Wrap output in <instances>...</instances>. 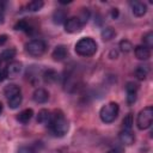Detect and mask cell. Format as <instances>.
<instances>
[{
  "label": "cell",
  "instance_id": "9c48e42d",
  "mask_svg": "<svg viewBox=\"0 0 153 153\" xmlns=\"http://www.w3.org/2000/svg\"><path fill=\"white\" fill-rule=\"evenodd\" d=\"M32 98H33V100H35L36 103L43 104V103L48 102V99H49V93H48L47 90H44V88H42V87H38V88H36V90L33 91Z\"/></svg>",
  "mask_w": 153,
  "mask_h": 153
},
{
  "label": "cell",
  "instance_id": "ba28073f",
  "mask_svg": "<svg viewBox=\"0 0 153 153\" xmlns=\"http://www.w3.org/2000/svg\"><path fill=\"white\" fill-rule=\"evenodd\" d=\"M137 84L133 82V81H129L127 82V86H126V91H127V104L128 105H131L136 102V97H137Z\"/></svg>",
  "mask_w": 153,
  "mask_h": 153
},
{
  "label": "cell",
  "instance_id": "7c38bea8",
  "mask_svg": "<svg viewBox=\"0 0 153 153\" xmlns=\"http://www.w3.org/2000/svg\"><path fill=\"white\" fill-rule=\"evenodd\" d=\"M130 5H131V11H133L134 16H136V17H142V16L146 14V12H147V6H146V4L141 2V1H134V2H131Z\"/></svg>",
  "mask_w": 153,
  "mask_h": 153
},
{
  "label": "cell",
  "instance_id": "d4e9b609",
  "mask_svg": "<svg viewBox=\"0 0 153 153\" xmlns=\"http://www.w3.org/2000/svg\"><path fill=\"white\" fill-rule=\"evenodd\" d=\"M131 127H133V115L128 114L122 121V129L123 130H131Z\"/></svg>",
  "mask_w": 153,
  "mask_h": 153
},
{
  "label": "cell",
  "instance_id": "4316f807",
  "mask_svg": "<svg viewBox=\"0 0 153 153\" xmlns=\"http://www.w3.org/2000/svg\"><path fill=\"white\" fill-rule=\"evenodd\" d=\"M118 45H120V49H121L122 53H129V51L133 50V44L128 39H122Z\"/></svg>",
  "mask_w": 153,
  "mask_h": 153
},
{
  "label": "cell",
  "instance_id": "5bb4252c",
  "mask_svg": "<svg viewBox=\"0 0 153 153\" xmlns=\"http://www.w3.org/2000/svg\"><path fill=\"white\" fill-rule=\"evenodd\" d=\"M19 93H22L20 87L18 85H16V84H8L4 88V94H5V97L7 99H10V98H12V97H14V96H17Z\"/></svg>",
  "mask_w": 153,
  "mask_h": 153
},
{
  "label": "cell",
  "instance_id": "cb8c5ba5",
  "mask_svg": "<svg viewBox=\"0 0 153 153\" xmlns=\"http://www.w3.org/2000/svg\"><path fill=\"white\" fill-rule=\"evenodd\" d=\"M148 72H149L148 66H137V68L135 69V75L139 80H143V79H146Z\"/></svg>",
  "mask_w": 153,
  "mask_h": 153
},
{
  "label": "cell",
  "instance_id": "ac0fdd59",
  "mask_svg": "<svg viewBox=\"0 0 153 153\" xmlns=\"http://www.w3.org/2000/svg\"><path fill=\"white\" fill-rule=\"evenodd\" d=\"M14 29L18 30V31H24V32H26V33H31L33 27L31 26V24H30L29 22L22 19V20H18V22L16 23Z\"/></svg>",
  "mask_w": 153,
  "mask_h": 153
},
{
  "label": "cell",
  "instance_id": "f1b7e54d",
  "mask_svg": "<svg viewBox=\"0 0 153 153\" xmlns=\"http://www.w3.org/2000/svg\"><path fill=\"white\" fill-rule=\"evenodd\" d=\"M18 153H36L31 146H22L18 149Z\"/></svg>",
  "mask_w": 153,
  "mask_h": 153
},
{
  "label": "cell",
  "instance_id": "9a60e30c",
  "mask_svg": "<svg viewBox=\"0 0 153 153\" xmlns=\"http://www.w3.org/2000/svg\"><path fill=\"white\" fill-rule=\"evenodd\" d=\"M66 20H67V12L65 10L57 8V10L54 11V13H53V22H54V24H57V25L65 24Z\"/></svg>",
  "mask_w": 153,
  "mask_h": 153
},
{
  "label": "cell",
  "instance_id": "d6a6232c",
  "mask_svg": "<svg viewBox=\"0 0 153 153\" xmlns=\"http://www.w3.org/2000/svg\"><path fill=\"white\" fill-rule=\"evenodd\" d=\"M106 153H121V149H118V148H112V149L108 151Z\"/></svg>",
  "mask_w": 153,
  "mask_h": 153
},
{
  "label": "cell",
  "instance_id": "1f68e13d",
  "mask_svg": "<svg viewBox=\"0 0 153 153\" xmlns=\"http://www.w3.org/2000/svg\"><path fill=\"white\" fill-rule=\"evenodd\" d=\"M5 78H6V73H5V69L0 68V81H2Z\"/></svg>",
  "mask_w": 153,
  "mask_h": 153
},
{
  "label": "cell",
  "instance_id": "277c9868",
  "mask_svg": "<svg viewBox=\"0 0 153 153\" xmlns=\"http://www.w3.org/2000/svg\"><path fill=\"white\" fill-rule=\"evenodd\" d=\"M152 122H153V108L148 105L139 112L136 118V126L140 130H145L152 126Z\"/></svg>",
  "mask_w": 153,
  "mask_h": 153
},
{
  "label": "cell",
  "instance_id": "44dd1931",
  "mask_svg": "<svg viewBox=\"0 0 153 153\" xmlns=\"http://www.w3.org/2000/svg\"><path fill=\"white\" fill-rule=\"evenodd\" d=\"M100 36H102L103 41H110V39H112V38L116 36V31H115L114 27L108 26V27H104V29L102 30Z\"/></svg>",
  "mask_w": 153,
  "mask_h": 153
},
{
  "label": "cell",
  "instance_id": "8fae6325",
  "mask_svg": "<svg viewBox=\"0 0 153 153\" xmlns=\"http://www.w3.org/2000/svg\"><path fill=\"white\" fill-rule=\"evenodd\" d=\"M118 139H120V141H121L123 145L130 146V145H133L134 141H135V135L133 134L131 130H123V129H122V130L120 131V134H118Z\"/></svg>",
  "mask_w": 153,
  "mask_h": 153
},
{
  "label": "cell",
  "instance_id": "d6986e66",
  "mask_svg": "<svg viewBox=\"0 0 153 153\" xmlns=\"http://www.w3.org/2000/svg\"><path fill=\"white\" fill-rule=\"evenodd\" d=\"M16 49L14 48H10V49H5L1 54H0V62L5 61V62H11L13 60V57L16 56Z\"/></svg>",
  "mask_w": 153,
  "mask_h": 153
},
{
  "label": "cell",
  "instance_id": "603a6c76",
  "mask_svg": "<svg viewBox=\"0 0 153 153\" xmlns=\"http://www.w3.org/2000/svg\"><path fill=\"white\" fill-rule=\"evenodd\" d=\"M22 100H23V96H22V93H19V94H17V96L7 99V104H8V106L11 109H17L22 104Z\"/></svg>",
  "mask_w": 153,
  "mask_h": 153
},
{
  "label": "cell",
  "instance_id": "30bf717a",
  "mask_svg": "<svg viewBox=\"0 0 153 153\" xmlns=\"http://www.w3.org/2000/svg\"><path fill=\"white\" fill-rule=\"evenodd\" d=\"M67 55H68V50H67L66 45H63V44L56 45L51 54V56L55 61H63L67 57Z\"/></svg>",
  "mask_w": 153,
  "mask_h": 153
},
{
  "label": "cell",
  "instance_id": "484cf974",
  "mask_svg": "<svg viewBox=\"0 0 153 153\" xmlns=\"http://www.w3.org/2000/svg\"><path fill=\"white\" fill-rule=\"evenodd\" d=\"M142 42H143V45L145 47H147L148 49H151L153 47V32L149 31V32L145 33L143 37H142Z\"/></svg>",
  "mask_w": 153,
  "mask_h": 153
},
{
  "label": "cell",
  "instance_id": "4fadbf2b",
  "mask_svg": "<svg viewBox=\"0 0 153 153\" xmlns=\"http://www.w3.org/2000/svg\"><path fill=\"white\" fill-rule=\"evenodd\" d=\"M135 56L139 60L146 61V60H148L151 57V49H148L145 45H137L135 48Z\"/></svg>",
  "mask_w": 153,
  "mask_h": 153
},
{
  "label": "cell",
  "instance_id": "f546056e",
  "mask_svg": "<svg viewBox=\"0 0 153 153\" xmlns=\"http://www.w3.org/2000/svg\"><path fill=\"white\" fill-rule=\"evenodd\" d=\"M6 41H7V36H6V35H1V36H0V47L4 45V44L6 43Z\"/></svg>",
  "mask_w": 153,
  "mask_h": 153
},
{
  "label": "cell",
  "instance_id": "7402d4cb",
  "mask_svg": "<svg viewBox=\"0 0 153 153\" xmlns=\"http://www.w3.org/2000/svg\"><path fill=\"white\" fill-rule=\"evenodd\" d=\"M43 5H44V2L42 0H32L26 5V8L30 12H37L43 7Z\"/></svg>",
  "mask_w": 153,
  "mask_h": 153
},
{
  "label": "cell",
  "instance_id": "7a4b0ae2",
  "mask_svg": "<svg viewBox=\"0 0 153 153\" xmlns=\"http://www.w3.org/2000/svg\"><path fill=\"white\" fill-rule=\"evenodd\" d=\"M97 51V43L91 37H82L75 43V53L80 56L88 57Z\"/></svg>",
  "mask_w": 153,
  "mask_h": 153
},
{
  "label": "cell",
  "instance_id": "5b68a950",
  "mask_svg": "<svg viewBox=\"0 0 153 153\" xmlns=\"http://www.w3.org/2000/svg\"><path fill=\"white\" fill-rule=\"evenodd\" d=\"M45 48L47 45L43 39H31L25 44V51L33 57H38L43 55L45 51Z\"/></svg>",
  "mask_w": 153,
  "mask_h": 153
},
{
  "label": "cell",
  "instance_id": "52a82bcc",
  "mask_svg": "<svg viewBox=\"0 0 153 153\" xmlns=\"http://www.w3.org/2000/svg\"><path fill=\"white\" fill-rule=\"evenodd\" d=\"M23 69V65L19 61H11L8 65L5 67V73L6 78H17Z\"/></svg>",
  "mask_w": 153,
  "mask_h": 153
},
{
  "label": "cell",
  "instance_id": "83f0119b",
  "mask_svg": "<svg viewBox=\"0 0 153 153\" xmlns=\"http://www.w3.org/2000/svg\"><path fill=\"white\" fill-rule=\"evenodd\" d=\"M78 18H79V20L81 22L82 25L86 24L87 20H88V18H90V12H88V10H87V8H82V10L80 11V16H79Z\"/></svg>",
  "mask_w": 153,
  "mask_h": 153
},
{
  "label": "cell",
  "instance_id": "836d02e7",
  "mask_svg": "<svg viewBox=\"0 0 153 153\" xmlns=\"http://www.w3.org/2000/svg\"><path fill=\"white\" fill-rule=\"evenodd\" d=\"M1 112H2V104H1V102H0V115H1Z\"/></svg>",
  "mask_w": 153,
  "mask_h": 153
},
{
  "label": "cell",
  "instance_id": "2e32d148",
  "mask_svg": "<svg viewBox=\"0 0 153 153\" xmlns=\"http://www.w3.org/2000/svg\"><path fill=\"white\" fill-rule=\"evenodd\" d=\"M51 120V112L47 109H42L39 110L38 115H37V122L39 124H44V126H48L49 122Z\"/></svg>",
  "mask_w": 153,
  "mask_h": 153
},
{
  "label": "cell",
  "instance_id": "6da1fadb",
  "mask_svg": "<svg viewBox=\"0 0 153 153\" xmlns=\"http://www.w3.org/2000/svg\"><path fill=\"white\" fill-rule=\"evenodd\" d=\"M48 127L50 128L51 134L54 136H56V137L65 136L67 134L68 129H69L68 121H67L65 114L61 110H55L51 114V120H50Z\"/></svg>",
  "mask_w": 153,
  "mask_h": 153
},
{
  "label": "cell",
  "instance_id": "ffe728a7",
  "mask_svg": "<svg viewBox=\"0 0 153 153\" xmlns=\"http://www.w3.org/2000/svg\"><path fill=\"white\" fill-rule=\"evenodd\" d=\"M57 73L54 71V69H47V71H44L43 72V79H44V81L45 82H48V84H53V82H55L56 80H57Z\"/></svg>",
  "mask_w": 153,
  "mask_h": 153
},
{
  "label": "cell",
  "instance_id": "8992f818",
  "mask_svg": "<svg viewBox=\"0 0 153 153\" xmlns=\"http://www.w3.org/2000/svg\"><path fill=\"white\" fill-rule=\"evenodd\" d=\"M82 24L78 17H71L65 22V30L68 33H76L82 29Z\"/></svg>",
  "mask_w": 153,
  "mask_h": 153
},
{
  "label": "cell",
  "instance_id": "3957f363",
  "mask_svg": "<svg viewBox=\"0 0 153 153\" xmlns=\"http://www.w3.org/2000/svg\"><path fill=\"white\" fill-rule=\"evenodd\" d=\"M118 112H120L118 104L115 102H110L104 106H102L99 111V117L104 123H112L117 118Z\"/></svg>",
  "mask_w": 153,
  "mask_h": 153
},
{
  "label": "cell",
  "instance_id": "4dcf8cb0",
  "mask_svg": "<svg viewBox=\"0 0 153 153\" xmlns=\"http://www.w3.org/2000/svg\"><path fill=\"white\" fill-rule=\"evenodd\" d=\"M111 17H112L114 19H116V18L118 17V10H117V8H112V11H111Z\"/></svg>",
  "mask_w": 153,
  "mask_h": 153
},
{
  "label": "cell",
  "instance_id": "e0dca14e",
  "mask_svg": "<svg viewBox=\"0 0 153 153\" xmlns=\"http://www.w3.org/2000/svg\"><path fill=\"white\" fill-rule=\"evenodd\" d=\"M32 116H33L32 109H25V110H23V111H20V112L18 114L17 120H18L20 123L26 124V123H29V121L32 118Z\"/></svg>",
  "mask_w": 153,
  "mask_h": 153
}]
</instances>
